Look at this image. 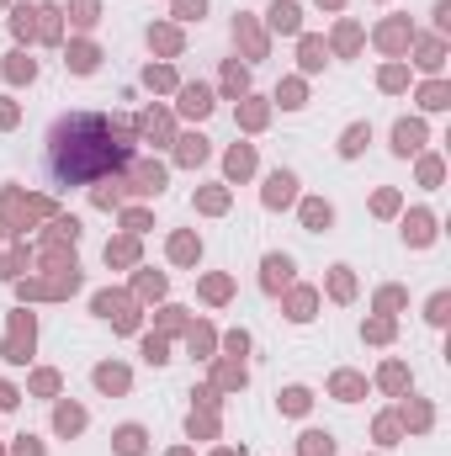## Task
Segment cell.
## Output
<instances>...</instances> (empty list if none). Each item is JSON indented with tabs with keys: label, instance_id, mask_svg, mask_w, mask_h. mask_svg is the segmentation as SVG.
<instances>
[{
	"label": "cell",
	"instance_id": "obj_10",
	"mask_svg": "<svg viewBox=\"0 0 451 456\" xmlns=\"http://www.w3.org/2000/svg\"><path fill=\"white\" fill-rule=\"evenodd\" d=\"M404 234H409L414 244H430V217H425V213H414V217L404 223Z\"/></svg>",
	"mask_w": 451,
	"mask_h": 456
},
{
	"label": "cell",
	"instance_id": "obj_18",
	"mask_svg": "<svg viewBox=\"0 0 451 456\" xmlns=\"http://www.w3.org/2000/svg\"><path fill=\"white\" fill-rule=\"evenodd\" d=\"M440 318H446V292H440V297H430V324H440Z\"/></svg>",
	"mask_w": 451,
	"mask_h": 456
},
{
	"label": "cell",
	"instance_id": "obj_20",
	"mask_svg": "<svg viewBox=\"0 0 451 456\" xmlns=\"http://www.w3.org/2000/svg\"><path fill=\"white\" fill-rule=\"evenodd\" d=\"M202 6H207V0H181V16L191 22V16H202Z\"/></svg>",
	"mask_w": 451,
	"mask_h": 456
},
{
	"label": "cell",
	"instance_id": "obj_15",
	"mask_svg": "<svg viewBox=\"0 0 451 456\" xmlns=\"http://www.w3.org/2000/svg\"><path fill=\"white\" fill-rule=\"evenodd\" d=\"M59 430H64V435L80 430V408H59Z\"/></svg>",
	"mask_w": 451,
	"mask_h": 456
},
{
	"label": "cell",
	"instance_id": "obj_6",
	"mask_svg": "<svg viewBox=\"0 0 451 456\" xmlns=\"http://www.w3.org/2000/svg\"><path fill=\"white\" fill-rule=\"evenodd\" d=\"M271 27L276 32H297V6H282V0H276L271 6Z\"/></svg>",
	"mask_w": 451,
	"mask_h": 456
},
{
	"label": "cell",
	"instance_id": "obj_12",
	"mask_svg": "<svg viewBox=\"0 0 451 456\" xmlns=\"http://www.w3.org/2000/svg\"><path fill=\"white\" fill-rule=\"evenodd\" d=\"M96 382H101V387H128V372H117V366H101V372H96Z\"/></svg>",
	"mask_w": 451,
	"mask_h": 456
},
{
	"label": "cell",
	"instance_id": "obj_8",
	"mask_svg": "<svg viewBox=\"0 0 451 456\" xmlns=\"http://www.w3.org/2000/svg\"><path fill=\"white\" fill-rule=\"evenodd\" d=\"M367 144H372V128H351V133H345V144H340V154L351 159V154H361Z\"/></svg>",
	"mask_w": 451,
	"mask_h": 456
},
{
	"label": "cell",
	"instance_id": "obj_14",
	"mask_svg": "<svg viewBox=\"0 0 451 456\" xmlns=\"http://www.w3.org/2000/svg\"><path fill=\"white\" fill-rule=\"evenodd\" d=\"M303 64H308V69H319V64H324V48H319V43H313V37H308V43H303Z\"/></svg>",
	"mask_w": 451,
	"mask_h": 456
},
{
	"label": "cell",
	"instance_id": "obj_21",
	"mask_svg": "<svg viewBox=\"0 0 451 456\" xmlns=\"http://www.w3.org/2000/svg\"><path fill=\"white\" fill-rule=\"evenodd\" d=\"M16 403V398H11V387H0V408H11Z\"/></svg>",
	"mask_w": 451,
	"mask_h": 456
},
{
	"label": "cell",
	"instance_id": "obj_16",
	"mask_svg": "<svg viewBox=\"0 0 451 456\" xmlns=\"http://www.w3.org/2000/svg\"><path fill=\"white\" fill-rule=\"evenodd\" d=\"M207 154V138H186V149H181V159H202Z\"/></svg>",
	"mask_w": 451,
	"mask_h": 456
},
{
	"label": "cell",
	"instance_id": "obj_19",
	"mask_svg": "<svg viewBox=\"0 0 451 456\" xmlns=\"http://www.w3.org/2000/svg\"><path fill=\"white\" fill-rule=\"evenodd\" d=\"M32 16H37V11H27V6H22V11H16V32H22V37L32 32Z\"/></svg>",
	"mask_w": 451,
	"mask_h": 456
},
{
	"label": "cell",
	"instance_id": "obj_7",
	"mask_svg": "<svg viewBox=\"0 0 451 456\" xmlns=\"http://www.w3.org/2000/svg\"><path fill=\"white\" fill-rule=\"evenodd\" d=\"M117 451H122V456H138V451H143V430H138V424L117 430Z\"/></svg>",
	"mask_w": 451,
	"mask_h": 456
},
{
	"label": "cell",
	"instance_id": "obj_1",
	"mask_svg": "<svg viewBox=\"0 0 451 456\" xmlns=\"http://www.w3.org/2000/svg\"><path fill=\"white\" fill-rule=\"evenodd\" d=\"M133 159L128 128L101 112H70L48 133V175L53 186H85V180L117 175Z\"/></svg>",
	"mask_w": 451,
	"mask_h": 456
},
{
	"label": "cell",
	"instance_id": "obj_9",
	"mask_svg": "<svg viewBox=\"0 0 451 456\" xmlns=\"http://www.w3.org/2000/svg\"><path fill=\"white\" fill-rule=\"evenodd\" d=\"M303 456H334V441H329V435H319V430L303 435Z\"/></svg>",
	"mask_w": 451,
	"mask_h": 456
},
{
	"label": "cell",
	"instance_id": "obj_11",
	"mask_svg": "<svg viewBox=\"0 0 451 456\" xmlns=\"http://www.w3.org/2000/svg\"><path fill=\"white\" fill-rule=\"evenodd\" d=\"M303 217H308V228H329V202H308V207H303Z\"/></svg>",
	"mask_w": 451,
	"mask_h": 456
},
{
	"label": "cell",
	"instance_id": "obj_17",
	"mask_svg": "<svg viewBox=\"0 0 451 456\" xmlns=\"http://www.w3.org/2000/svg\"><path fill=\"white\" fill-rule=\"evenodd\" d=\"M228 170H234V175H244V170H249V149H234V154H228Z\"/></svg>",
	"mask_w": 451,
	"mask_h": 456
},
{
	"label": "cell",
	"instance_id": "obj_4",
	"mask_svg": "<svg viewBox=\"0 0 451 456\" xmlns=\"http://www.w3.org/2000/svg\"><path fill=\"white\" fill-rule=\"evenodd\" d=\"M292 186H297V180H292V175H287V170H282V175H271V186H266V202H271V207H282V202H292Z\"/></svg>",
	"mask_w": 451,
	"mask_h": 456
},
{
	"label": "cell",
	"instance_id": "obj_3",
	"mask_svg": "<svg viewBox=\"0 0 451 456\" xmlns=\"http://www.w3.org/2000/svg\"><path fill=\"white\" fill-rule=\"evenodd\" d=\"M181 112H191V117H207V112H213V96H207L202 85H191L186 96H181Z\"/></svg>",
	"mask_w": 451,
	"mask_h": 456
},
{
	"label": "cell",
	"instance_id": "obj_13",
	"mask_svg": "<svg viewBox=\"0 0 451 456\" xmlns=\"http://www.w3.org/2000/svg\"><path fill=\"white\" fill-rule=\"evenodd\" d=\"M282 408H287V414H303V408H308V393H303V387H292V393L282 398Z\"/></svg>",
	"mask_w": 451,
	"mask_h": 456
},
{
	"label": "cell",
	"instance_id": "obj_2",
	"mask_svg": "<svg viewBox=\"0 0 451 456\" xmlns=\"http://www.w3.org/2000/svg\"><path fill=\"white\" fill-rule=\"evenodd\" d=\"M393 138H398V144H393L398 154H414V149L425 144V128H419V122H398V133H393Z\"/></svg>",
	"mask_w": 451,
	"mask_h": 456
},
{
	"label": "cell",
	"instance_id": "obj_5",
	"mask_svg": "<svg viewBox=\"0 0 451 456\" xmlns=\"http://www.w3.org/2000/svg\"><path fill=\"white\" fill-rule=\"evenodd\" d=\"M287 276H292V260H287V255H271V260H266V287L276 292Z\"/></svg>",
	"mask_w": 451,
	"mask_h": 456
}]
</instances>
